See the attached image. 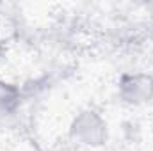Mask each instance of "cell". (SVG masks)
Segmentation results:
<instances>
[{
  "mask_svg": "<svg viewBox=\"0 0 153 151\" xmlns=\"http://www.w3.org/2000/svg\"><path fill=\"white\" fill-rule=\"evenodd\" d=\"M71 135L85 146H100L107 139V126L96 112L78 114L71 124Z\"/></svg>",
  "mask_w": 153,
  "mask_h": 151,
  "instance_id": "cell-1",
  "label": "cell"
},
{
  "mask_svg": "<svg viewBox=\"0 0 153 151\" xmlns=\"http://www.w3.org/2000/svg\"><path fill=\"white\" fill-rule=\"evenodd\" d=\"M121 98L139 105L153 100V78L148 75H125L119 82Z\"/></svg>",
  "mask_w": 153,
  "mask_h": 151,
  "instance_id": "cell-2",
  "label": "cell"
},
{
  "mask_svg": "<svg viewBox=\"0 0 153 151\" xmlns=\"http://www.w3.org/2000/svg\"><path fill=\"white\" fill-rule=\"evenodd\" d=\"M20 103V93L11 84H0V114H9Z\"/></svg>",
  "mask_w": 153,
  "mask_h": 151,
  "instance_id": "cell-3",
  "label": "cell"
}]
</instances>
